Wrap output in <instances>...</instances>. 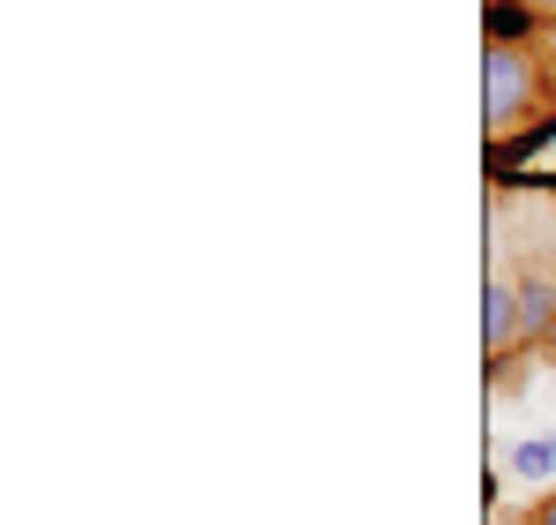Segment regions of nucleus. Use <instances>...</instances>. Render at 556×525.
I'll list each match as a JSON object with an SVG mask.
<instances>
[{
    "instance_id": "423d86ee",
    "label": "nucleus",
    "mask_w": 556,
    "mask_h": 525,
    "mask_svg": "<svg viewBox=\"0 0 556 525\" xmlns=\"http://www.w3.org/2000/svg\"><path fill=\"white\" fill-rule=\"evenodd\" d=\"M542 353H549V360H556V323H549V338H542Z\"/></svg>"
},
{
    "instance_id": "f03ea898",
    "label": "nucleus",
    "mask_w": 556,
    "mask_h": 525,
    "mask_svg": "<svg viewBox=\"0 0 556 525\" xmlns=\"http://www.w3.org/2000/svg\"><path fill=\"white\" fill-rule=\"evenodd\" d=\"M549 8L542 0H489L481 8V46H542Z\"/></svg>"
},
{
    "instance_id": "f257e3e1",
    "label": "nucleus",
    "mask_w": 556,
    "mask_h": 525,
    "mask_svg": "<svg viewBox=\"0 0 556 525\" xmlns=\"http://www.w3.org/2000/svg\"><path fill=\"white\" fill-rule=\"evenodd\" d=\"M556 105V76L534 46H481V120H489V143L542 120Z\"/></svg>"
},
{
    "instance_id": "7ed1b4c3",
    "label": "nucleus",
    "mask_w": 556,
    "mask_h": 525,
    "mask_svg": "<svg viewBox=\"0 0 556 525\" xmlns=\"http://www.w3.org/2000/svg\"><path fill=\"white\" fill-rule=\"evenodd\" d=\"M549 143H556V105L542 113V120H527V128H511V136L489 143V180H519V174H527V158H542Z\"/></svg>"
},
{
    "instance_id": "20e7f679",
    "label": "nucleus",
    "mask_w": 556,
    "mask_h": 525,
    "mask_svg": "<svg viewBox=\"0 0 556 525\" xmlns=\"http://www.w3.org/2000/svg\"><path fill=\"white\" fill-rule=\"evenodd\" d=\"M511 473L519 481H556V436H527L511 450Z\"/></svg>"
},
{
    "instance_id": "39448f33",
    "label": "nucleus",
    "mask_w": 556,
    "mask_h": 525,
    "mask_svg": "<svg viewBox=\"0 0 556 525\" xmlns=\"http://www.w3.org/2000/svg\"><path fill=\"white\" fill-rule=\"evenodd\" d=\"M519 525H556V481L534 496V503H527V511H519Z\"/></svg>"
}]
</instances>
